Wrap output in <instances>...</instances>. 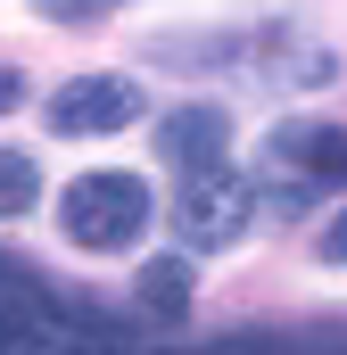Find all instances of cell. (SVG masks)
Listing matches in <instances>:
<instances>
[{
	"label": "cell",
	"mask_w": 347,
	"mask_h": 355,
	"mask_svg": "<svg viewBox=\"0 0 347 355\" xmlns=\"http://www.w3.org/2000/svg\"><path fill=\"white\" fill-rule=\"evenodd\" d=\"M58 25H91V17H108V8H124V0H42Z\"/></svg>",
	"instance_id": "9"
},
{
	"label": "cell",
	"mask_w": 347,
	"mask_h": 355,
	"mask_svg": "<svg viewBox=\"0 0 347 355\" xmlns=\"http://www.w3.org/2000/svg\"><path fill=\"white\" fill-rule=\"evenodd\" d=\"M141 116V83L133 75H75L50 91V132L83 141V132H124Z\"/></svg>",
	"instance_id": "4"
},
{
	"label": "cell",
	"mask_w": 347,
	"mask_h": 355,
	"mask_svg": "<svg viewBox=\"0 0 347 355\" xmlns=\"http://www.w3.org/2000/svg\"><path fill=\"white\" fill-rule=\"evenodd\" d=\"M264 157H273V174H281L273 198H281V207H306L314 190H339V182H347V124L289 116V124H273Z\"/></svg>",
	"instance_id": "2"
},
{
	"label": "cell",
	"mask_w": 347,
	"mask_h": 355,
	"mask_svg": "<svg viewBox=\"0 0 347 355\" xmlns=\"http://www.w3.org/2000/svg\"><path fill=\"white\" fill-rule=\"evenodd\" d=\"M58 322H91V306H75L58 281L25 272L17 257H0V339H33V331H58Z\"/></svg>",
	"instance_id": "5"
},
{
	"label": "cell",
	"mask_w": 347,
	"mask_h": 355,
	"mask_svg": "<svg viewBox=\"0 0 347 355\" xmlns=\"http://www.w3.org/2000/svg\"><path fill=\"white\" fill-rule=\"evenodd\" d=\"M223 149H232V116L223 107H174L158 124V157H174L182 174H215Z\"/></svg>",
	"instance_id": "6"
},
{
	"label": "cell",
	"mask_w": 347,
	"mask_h": 355,
	"mask_svg": "<svg viewBox=\"0 0 347 355\" xmlns=\"http://www.w3.org/2000/svg\"><path fill=\"white\" fill-rule=\"evenodd\" d=\"M58 223H67V240L91 248V257L133 248L141 223H149V182H141V174H83V182H67Z\"/></svg>",
	"instance_id": "1"
},
{
	"label": "cell",
	"mask_w": 347,
	"mask_h": 355,
	"mask_svg": "<svg viewBox=\"0 0 347 355\" xmlns=\"http://www.w3.org/2000/svg\"><path fill=\"white\" fill-rule=\"evenodd\" d=\"M323 355H347V331H339V339H323Z\"/></svg>",
	"instance_id": "12"
},
{
	"label": "cell",
	"mask_w": 347,
	"mask_h": 355,
	"mask_svg": "<svg viewBox=\"0 0 347 355\" xmlns=\"http://www.w3.org/2000/svg\"><path fill=\"white\" fill-rule=\"evenodd\" d=\"M323 257H331V265H347V215H331V232H323Z\"/></svg>",
	"instance_id": "11"
},
{
	"label": "cell",
	"mask_w": 347,
	"mask_h": 355,
	"mask_svg": "<svg viewBox=\"0 0 347 355\" xmlns=\"http://www.w3.org/2000/svg\"><path fill=\"white\" fill-rule=\"evenodd\" d=\"M141 306H149V314H182V306H190V265H182V257H149V265H141Z\"/></svg>",
	"instance_id": "7"
},
{
	"label": "cell",
	"mask_w": 347,
	"mask_h": 355,
	"mask_svg": "<svg viewBox=\"0 0 347 355\" xmlns=\"http://www.w3.org/2000/svg\"><path fill=\"white\" fill-rule=\"evenodd\" d=\"M248 215H257V190L232 174V166H215V174H182V198H174V232H182V248H232V240L248 232Z\"/></svg>",
	"instance_id": "3"
},
{
	"label": "cell",
	"mask_w": 347,
	"mask_h": 355,
	"mask_svg": "<svg viewBox=\"0 0 347 355\" xmlns=\"http://www.w3.org/2000/svg\"><path fill=\"white\" fill-rule=\"evenodd\" d=\"M33 198H42V166L25 149H0V215H25Z\"/></svg>",
	"instance_id": "8"
},
{
	"label": "cell",
	"mask_w": 347,
	"mask_h": 355,
	"mask_svg": "<svg viewBox=\"0 0 347 355\" xmlns=\"http://www.w3.org/2000/svg\"><path fill=\"white\" fill-rule=\"evenodd\" d=\"M8 107H25V75H17V67H0V116H8Z\"/></svg>",
	"instance_id": "10"
}]
</instances>
